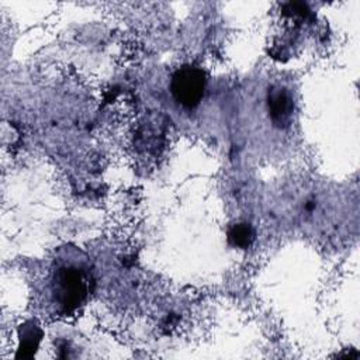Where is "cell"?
<instances>
[{"mask_svg":"<svg viewBox=\"0 0 360 360\" xmlns=\"http://www.w3.org/2000/svg\"><path fill=\"white\" fill-rule=\"evenodd\" d=\"M90 276L76 264H62L53 271V300L63 311H73L84 302L90 292Z\"/></svg>","mask_w":360,"mask_h":360,"instance_id":"6da1fadb","label":"cell"},{"mask_svg":"<svg viewBox=\"0 0 360 360\" xmlns=\"http://www.w3.org/2000/svg\"><path fill=\"white\" fill-rule=\"evenodd\" d=\"M205 75L201 69L184 65L172 76V94L174 100L186 108H194L200 104L205 91Z\"/></svg>","mask_w":360,"mask_h":360,"instance_id":"7a4b0ae2","label":"cell"},{"mask_svg":"<svg viewBox=\"0 0 360 360\" xmlns=\"http://www.w3.org/2000/svg\"><path fill=\"white\" fill-rule=\"evenodd\" d=\"M267 104H269L271 121L277 127H283V125L288 124L292 110H294V103L285 89H283V87L271 89L269 91Z\"/></svg>","mask_w":360,"mask_h":360,"instance_id":"3957f363","label":"cell"},{"mask_svg":"<svg viewBox=\"0 0 360 360\" xmlns=\"http://www.w3.org/2000/svg\"><path fill=\"white\" fill-rule=\"evenodd\" d=\"M255 239V232L249 224H236L228 232V240L232 246L246 249L252 245Z\"/></svg>","mask_w":360,"mask_h":360,"instance_id":"277c9868","label":"cell"},{"mask_svg":"<svg viewBox=\"0 0 360 360\" xmlns=\"http://www.w3.org/2000/svg\"><path fill=\"white\" fill-rule=\"evenodd\" d=\"M39 329L37 326H30L28 329L22 330L21 335V343H20V356L22 357H30L34 354L35 347L41 339V332H38Z\"/></svg>","mask_w":360,"mask_h":360,"instance_id":"5b68a950","label":"cell"}]
</instances>
